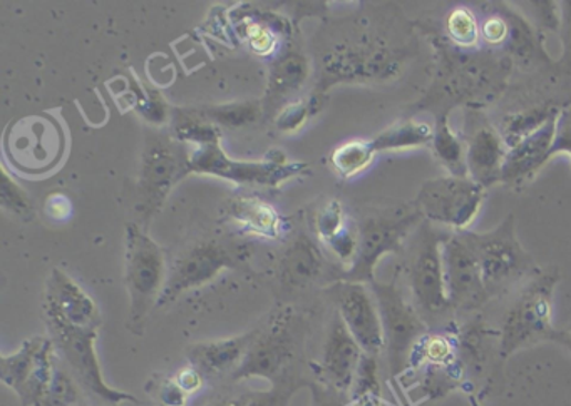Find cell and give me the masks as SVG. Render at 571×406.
Returning <instances> with one entry per match:
<instances>
[{"label": "cell", "instance_id": "6da1fadb", "mask_svg": "<svg viewBox=\"0 0 571 406\" xmlns=\"http://www.w3.org/2000/svg\"><path fill=\"white\" fill-rule=\"evenodd\" d=\"M124 247V283L129 294L128 329L142 336L149 313L158 306L168 271L162 248L138 222L126 225Z\"/></svg>", "mask_w": 571, "mask_h": 406}, {"label": "cell", "instance_id": "7a4b0ae2", "mask_svg": "<svg viewBox=\"0 0 571 406\" xmlns=\"http://www.w3.org/2000/svg\"><path fill=\"white\" fill-rule=\"evenodd\" d=\"M453 232L434 229L424 219L416 229V238L409 251L406 273L411 296L417 313L426 323H440L451 313V301L446 290L443 267V244Z\"/></svg>", "mask_w": 571, "mask_h": 406}, {"label": "cell", "instance_id": "3957f363", "mask_svg": "<svg viewBox=\"0 0 571 406\" xmlns=\"http://www.w3.org/2000/svg\"><path fill=\"white\" fill-rule=\"evenodd\" d=\"M423 215L416 202L390 206L365 216L359 226V251L354 264L344 271L341 280L351 283H372L374 270L387 253H399L404 241L419 228Z\"/></svg>", "mask_w": 571, "mask_h": 406}, {"label": "cell", "instance_id": "277c9868", "mask_svg": "<svg viewBox=\"0 0 571 406\" xmlns=\"http://www.w3.org/2000/svg\"><path fill=\"white\" fill-rule=\"evenodd\" d=\"M459 232L478 258L489 298L540 273L531 254L518 241L513 215L508 216L491 232Z\"/></svg>", "mask_w": 571, "mask_h": 406}, {"label": "cell", "instance_id": "5b68a950", "mask_svg": "<svg viewBox=\"0 0 571 406\" xmlns=\"http://www.w3.org/2000/svg\"><path fill=\"white\" fill-rule=\"evenodd\" d=\"M560 271L551 268L534 274L513 306L506 313L501 330V356L508 358L525 346L551 342L554 332L551 324V304Z\"/></svg>", "mask_w": 571, "mask_h": 406}, {"label": "cell", "instance_id": "8992f818", "mask_svg": "<svg viewBox=\"0 0 571 406\" xmlns=\"http://www.w3.org/2000/svg\"><path fill=\"white\" fill-rule=\"evenodd\" d=\"M307 163H290L286 154L272 150L260 160L231 159L220 140L197 147L188 157V173L215 176L225 181L241 186H269L277 188L289 179L297 178L307 171Z\"/></svg>", "mask_w": 571, "mask_h": 406}, {"label": "cell", "instance_id": "52a82bcc", "mask_svg": "<svg viewBox=\"0 0 571 406\" xmlns=\"http://www.w3.org/2000/svg\"><path fill=\"white\" fill-rule=\"evenodd\" d=\"M368 284L383 320L391 376L396 378L413 362L417 345L426 336V321L417 313L414 304L407 303L396 280L391 283H378L374 280Z\"/></svg>", "mask_w": 571, "mask_h": 406}, {"label": "cell", "instance_id": "ba28073f", "mask_svg": "<svg viewBox=\"0 0 571 406\" xmlns=\"http://www.w3.org/2000/svg\"><path fill=\"white\" fill-rule=\"evenodd\" d=\"M247 250L221 241H201L189 248L173 264L166 278L165 290L158 306L165 308L178 300L186 291L204 287L228 268H237L247 261Z\"/></svg>", "mask_w": 571, "mask_h": 406}, {"label": "cell", "instance_id": "9c48e42d", "mask_svg": "<svg viewBox=\"0 0 571 406\" xmlns=\"http://www.w3.org/2000/svg\"><path fill=\"white\" fill-rule=\"evenodd\" d=\"M293 311L280 308L270 316L263 329L257 330L237 372L231 375L233 382L248 378H263L277 385L292 360L295 358V330H293Z\"/></svg>", "mask_w": 571, "mask_h": 406}, {"label": "cell", "instance_id": "30bf717a", "mask_svg": "<svg viewBox=\"0 0 571 406\" xmlns=\"http://www.w3.org/2000/svg\"><path fill=\"white\" fill-rule=\"evenodd\" d=\"M58 352L49 336L25 340L12 355L0 356V379L24 406H41L58 366Z\"/></svg>", "mask_w": 571, "mask_h": 406}, {"label": "cell", "instance_id": "8fae6325", "mask_svg": "<svg viewBox=\"0 0 571 406\" xmlns=\"http://www.w3.org/2000/svg\"><path fill=\"white\" fill-rule=\"evenodd\" d=\"M97 333L86 330L64 329V326H51L49 339L54 343L55 352L71 368L74 378L91 395L110 406L126 405V403H139L135 395L128 392L113 388L104 379L97 358Z\"/></svg>", "mask_w": 571, "mask_h": 406}, {"label": "cell", "instance_id": "7c38bea8", "mask_svg": "<svg viewBox=\"0 0 571 406\" xmlns=\"http://www.w3.org/2000/svg\"><path fill=\"white\" fill-rule=\"evenodd\" d=\"M485 188L471 178L430 179L421 188L416 206L426 221L440 222L465 231L481 208Z\"/></svg>", "mask_w": 571, "mask_h": 406}, {"label": "cell", "instance_id": "4fadbf2b", "mask_svg": "<svg viewBox=\"0 0 571 406\" xmlns=\"http://www.w3.org/2000/svg\"><path fill=\"white\" fill-rule=\"evenodd\" d=\"M188 175V157L181 156L168 139L149 140L138 179V211L145 221L158 215L172 189Z\"/></svg>", "mask_w": 571, "mask_h": 406}, {"label": "cell", "instance_id": "5bb4252c", "mask_svg": "<svg viewBox=\"0 0 571 406\" xmlns=\"http://www.w3.org/2000/svg\"><path fill=\"white\" fill-rule=\"evenodd\" d=\"M329 294L338 306L339 316L365 355L377 356L386 350L383 320L372 290L364 283L338 281L329 288Z\"/></svg>", "mask_w": 571, "mask_h": 406}, {"label": "cell", "instance_id": "9a60e30c", "mask_svg": "<svg viewBox=\"0 0 571 406\" xmlns=\"http://www.w3.org/2000/svg\"><path fill=\"white\" fill-rule=\"evenodd\" d=\"M44 317L48 329H64L100 332L103 324L96 301L64 271L54 268L49 273L44 291Z\"/></svg>", "mask_w": 571, "mask_h": 406}, {"label": "cell", "instance_id": "2e32d148", "mask_svg": "<svg viewBox=\"0 0 571 406\" xmlns=\"http://www.w3.org/2000/svg\"><path fill=\"white\" fill-rule=\"evenodd\" d=\"M443 267L453 310H478L489 300L478 258L461 232H453L444 241Z\"/></svg>", "mask_w": 571, "mask_h": 406}, {"label": "cell", "instance_id": "e0dca14e", "mask_svg": "<svg viewBox=\"0 0 571 406\" xmlns=\"http://www.w3.org/2000/svg\"><path fill=\"white\" fill-rule=\"evenodd\" d=\"M466 166L473 181L482 188L501 181L505 165L506 143L501 134L479 113L471 111L465 123Z\"/></svg>", "mask_w": 571, "mask_h": 406}, {"label": "cell", "instance_id": "ac0fdd59", "mask_svg": "<svg viewBox=\"0 0 571 406\" xmlns=\"http://www.w3.org/2000/svg\"><path fill=\"white\" fill-rule=\"evenodd\" d=\"M362 356L364 352L361 346L349 332L342 317L335 314L325 339L319 375L338 392H349L354 385Z\"/></svg>", "mask_w": 571, "mask_h": 406}, {"label": "cell", "instance_id": "d6986e66", "mask_svg": "<svg viewBox=\"0 0 571 406\" xmlns=\"http://www.w3.org/2000/svg\"><path fill=\"white\" fill-rule=\"evenodd\" d=\"M560 114H554L540 129L534 131L508 150L499 183L518 188L531 181L543 168L544 163L551 157Z\"/></svg>", "mask_w": 571, "mask_h": 406}, {"label": "cell", "instance_id": "ffe728a7", "mask_svg": "<svg viewBox=\"0 0 571 406\" xmlns=\"http://www.w3.org/2000/svg\"><path fill=\"white\" fill-rule=\"evenodd\" d=\"M256 336L257 330L245 333V335L233 336V339L197 343L186 350V358H188L189 365L195 366L205 378L231 376L243 362Z\"/></svg>", "mask_w": 571, "mask_h": 406}, {"label": "cell", "instance_id": "44dd1931", "mask_svg": "<svg viewBox=\"0 0 571 406\" xmlns=\"http://www.w3.org/2000/svg\"><path fill=\"white\" fill-rule=\"evenodd\" d=\"M324 270V257L312 239L300 235L283 251L279 261V277L289 290H302L321 277Z\"/></svg>", "mask_w": 571, "mask_h": 406}, {"label": "cell", "instance_id": "7402d4cb", "mask_svg": "<svg viewBox=\"0 0 571 406\" xmlns=\"http://www.w3.org/2000/svg\"><path fill=\"white\" fill-rule=\"evenodd\" d=\"M309 77V61L302 52L290 49L272 61L269 69L266 100L262 101L263 113L279 107L283 101L302 90Z\"/></svg>", "mask_w": 571, "mask_h": 406}, {"label": "cell", "instance_id": "603a6c76", "mask_svg": "<svg viewBox=\"0 0 571 406\" xmlns=\"http://www.w3.org/2000/svg\"><path fill=\"white\" fill-rule=\"evenodd\" d=\"M228 216L241 231L259 238L277 239L282 231V218L270 202L253 196H240L228 202Z\"/></svg>", "mask_w": 571, "mask_h": 406}, {"label": "cell", "instance_id": "cb8c5ba5", "mask_svg": "<svg viewBox=\"0 0 571 406\" xmlns=\"http://www.w3.org/2000/svg\"><path fill=\"white\" fill-rule=\"evenodd\" d=\"M434 139V129L426 123L409 119L387 127L371 139L375 153L381 150L407 149V147L429 146Z\"/></svg>", "mask_w": 571, "mask_h": 406}, {"label": "cell", "instance_id": "d4e9b609", "mask_svg": "<svg viewBox=\"0 0 571 406\" xmlns=\"http://www.w3.org/2000/svg\"><path fill=\"white\" fill-rule=\"evenodd\" d=\"M434 156L446 166L451 176L456 178H468V166H466V144L459 139L448 124V116H440L434 129V139L430 143Z\"/></svg>", "mask_w": 571, "mask_h": 406}, {"label": "cell", "instance_id": "484cf974", "mask_svg": "<svg viewBox=\"0 0 571 406\" xmlns=\"http://www.w3.org/2000/svg\"><path fill=\"white\" fill-rule=\"evenodd\" d=\"M198 114L208 123L228 129H241V127L256 124L263 116V104L260 101H243V103L221 104V106L198 107Z\"/></svg>", "mask_w": 571, "mask_h": 406}, {"label": "cell", "instance_id": "4316f807", "mask_svg": "<svg viewBox=\"0 0 571 406\" xmlns=\"http://www.w3.org/2000/svg\"><path fill=\"white\" fill-rule=\"evenodd\" d=\"M173 137L198 147L220 140V129L205 121L195 110H176L173 114Z\"/></svg>", "mask_w": 571, "mask_h": 406}, {"label": "cell", "instance_id": "83f0119b", "mask_svg": "<svg viewBox=\"0 0 571 406\" xmlns=\"http://www.w3.org/2000/svg\"><path fill=\"white\" fill-rule=\"evenodd\" d=\"M375 154L371 140H349L335 147L331 165L341 178L351 179L372 165Z\"/></svg>", "mask_w": 571, "mask_h": 406}, {"label": "cell", "instance_id": "f1b7e54d", "mask_svg": "<svg viewBox=\"0 0 571 406\" xmlns=\"http://www.w3.org/2000/svg\"><path fill=\"white\" fill-rule=\"evenodd\" d=\"M324 97L321 93L313 94L307 100L297 101V103L287 104L279 116H277L276 124L283 133H297L302 129L313 116L321 113Z\"/></svg>", "mask_w": 571, "mask_h": 406}, {"label": "cell", "instance_id": "f546056e", "mask_svg": "<svg viewBox=\"0 0 571 406\" xmlns=\"http://www.w3.org/2000/svg\"><path fill=\"white\" fill-rule=\"evenodd\" d=\"M80 403H83L80 383L58 363L54 378H52L41 406H77Z\"/></svg>", "mask_w": 571, "mask_h": 406}, {"label": "cell", "instance_id": "4dcf8cb0", "mask_svg": "<svg viewBox=\"0 0 571 406\" xmlns=\"http://www.w3.org/2000/svg\"><path fill=\"white\" fill-rule=\"evenodd\" d=\"M0 205L4 211L11 212L12 216H18L24 221L34 219L35 211L31 198L18 183L12 181L11 175L6 168H2V181H0Z\"/></svg>", "mask_w": 571, "mask_h": 406}, {"label": "cell", "instance_id": "1f68e13d", "mask_svg": "<svg viewBox=\"0 0 571 406\" xmlns=\"http://www.w3.org/2000/svg\"><path fill=\"white\" fill-rule=\"evenodd\" d=\"M448 35L458 48H475L478 42V21L469 9L456 8L448 15Z\"/></svg>", "mask_w": 571, "mask_h": 406}, {"label": "cell", "instance_id": "d6a6232c", "mask_svg": "<svg viewBox=\"0 0 571 406\" xmlns=\"http://www.w3.org/2000/svg\"><path fill=\"white\" fill-rule=\"evenodd\" d=\"M263 19H247L241 28L245 41L251 51L260 55L272 54L277 48L276 29L270 28Z\"/></svg>", "mask_w": 571, "mask_h": 406}, {"label": "cell", "instance_id": "836d02e7", "mask_svg": "<svg viewBox=\"0 0 571 406\" xmlns=\"http://www.w3.org/2000/svg\"><path fill=\"white\" fill-rule=\"evenodd\" d=\"M349 221L351 219L345 215L344 206L339 201H329L316 215L315 232L322 241L328 242L339 231H342Z\"/></svg>", "mask_w": 571, "mask_h": 406}, {"label": "cell", "instance_id": "e575fe53", "mask_svg": "<svg viewBox=\"0 0 571 406\" xmlns=\"http://www.w3.org/2000/svg\"><path fill=\"white\" fill-rule=\"evenodd\" d=\"M563 150L571 156V110H564L558 117L557 137L551 147V156Z\"/></svg>", "mask_w": 571, "mask_h": 406}, {"label": "cell", "instance_id": "d590c367", "mask_svg": "<svg viewBox=\"0 0 571 406\" xmlns=\"http://www.w3.org/2000/svg\"><path fill=\"white\" fill-rule=\"evenodd\" d=\"M176 383H178L179 388L186 393V395H191V393L198 392V389L204 386L205 376L198 372L195 366H185V368L178 369L176 375L173 376Z\"/></svg>", "mask_w": 571, "mask_h": 406}, {"label": "cell", "instance_id": "8d00e7d4", "mask_svg": "<svg viewBox=\"0 0 571 406\" xmlns=\"http://www.w3.org/2000/svg\"><path fill=\"white\" fill-rule=\"evenodd\" d=\"M188 396L173 378L166 379L159 386V402L163 403V406H185Z\"/></svg>", "mask_w": 571, "mask_h": 406}, {"label": "cell", "instance_id": "74e56055", "mask_svg": "<svg viewBox=\"0 0 571 406\" xmlns=\"http://www.w3.org/2000/svg\"><path fill=\"white\" fill-rule=\"evenodd\" d=\"M508 22L501 18H491L482 25V38L489 42V44L498 45L506 41L508 38Z\"/></svg>", "mask_w": 571, "mask_h": 406}, {"label": "cell", "instance_id": "f35d334b", "mask_svg": "<svg viewBox=\"0 0 571 406\" xmlns=\"http://www.w3.org/2000/svg\"><path fill=\"white\" fill-rule=\"evenodd\" d=\"M45 212L54 219L68 218L71 212L70 199L66 196L59 195V192L49 196L48 201H45Z\"/></svg>", "mask_w": 571, "mask_h": 406}, {"label": "cell", "instance_id": "ab89813d", "mask_svg": "<svg viewBox=\"0 0 571 406\" xmlns=\"http://www.w3.org/2000/svg\"><path fill=\"white\" fill-rule=\"evenodd\" d=\"M282 402V395L279 392L263 393V395L250 396L248 406H280Z\"/></svg>", "mask_w": 571, "mask_h": 406}, {"label": "cell", "instance_id": "60d3db41", "mask_svg": "<svg viewBox=\"0 0 571 406\" xmlns=\"http://www.w3.org/2000/svg\"><path fill=\"white\" fill-rule=\"evenodd\" d=\"M551 342L560 343L561 346H564L571 353V324L564 330H557Z\"/></svg>", "mask_w": 571, "mask_h": 406}, {"label": "cell", "instance_id": "b9f144b4", "mask_svg": "<svg viewBox=\"0 0 571 406\" xmlns=\"http://www.w3.org/2000/svg\"><path fill=\"white\" fill-rule=\"evenodd\" d=\"M248 402H250V396H241V398L220 399L210 406H248Z\"/></svg>", "mask_w": 571, "mask_h": 406}, {"label": "cell", "instance_id": "7bdbcfd3", "mask_svg": "<svg viewBox=\"0 0 571 406\" xmlns=\"http://www.w3.org/2000/svg\"><path fill=\"white\" fill-rule=\"evenodd\" d=\"M568 41H570V45H571V14H570V21H568Z\"/></svg>", "mask_w": 571, "mask_h": 406}, {"label": "cell", "instance_id": "ee69618b", "mask_svg": "<svg viewBox=\"0 0 571 406\" xmlns=\"http://www.w3.org/2000/svg\"><path fill=\"white\" fill-rule=\"evenodd\" d=\"M77 406H86V405H84V403H80V405H77Z\"/></svg>", "mask_w": 571, "mask_h": 406}]
</instances>
